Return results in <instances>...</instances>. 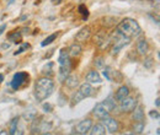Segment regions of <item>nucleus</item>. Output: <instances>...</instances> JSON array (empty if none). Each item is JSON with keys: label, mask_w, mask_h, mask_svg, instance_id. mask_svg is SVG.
<instances>
[{"label": "nucleus", "mask_w": 160, "mask_h": 135, "mask_svg": "<svg viewBox=\"0 0 160 135\" xmlns=\"http://www.w3.org/2000/svg\"><path fill=\"white\" fill-rule=\"evenodd\" d=\"M54 91V82L48 76L41 77L36 81L35 85V97L37 101H44L51 96Z\"/></svg>", "instance_id": "nucleus-1"}, {"label": "nucleus", "mask_w": 160, "mask_h": 135, "mask_svg": "<svg viewBox=\"0 0 160 135\" xmlns=\"http://www.w3.org/2000/svg\"><path fill=\"white\" fill-rule=\"evenodd\" d=\"M21 37H22V33H21L20 31H14V32H11L9 36H8V38L9 41H11V42H14V43H21Z\"/></svg>", "instance_id": "nucleus-23"}, {"label": "nucleus", "mask_w": 160, "mask_h": 135, "mask_svg": "<svg viewBox=\"0 0 160 135\" xmlns=\"http://www.w3.org/2000/svg\"><path fill=\"white\" fill-rule=\"evenodd\" d=\"M144 66H145V68H148V69H150V68L153 66V59L152 58L145 59V61H144Z\"/></svg>", "instance_id": "nucleus-33"}, {"label": "nucleus", "mask_w": 160, "mask_h": 135, "mask_svg": "<svg viewBox=\"0 0 160 135\" xmlns=\"http://www.w3.org/2000/svg\"><path fill=\"white\" fill-rule=\"evenodd\" d=\"M90 36H91L90 27H84V28H81L79 32L77 33L75 39H77L78 42H85V41H88V39L90 38Z\"/></svg>", "instance_id": "nucleus-12"}, {"label": "nucleus", "mask_w": 160, "mask_h": 135, "mask_svg": "<svg viewBox=\"0 0 160 135\" xmlns=\"http://www.w3.org/2000/svg\"><path fill=\"white\" fill-rule=\"evenodd\" d=\"M2 48H9V44H2Z\"/></svg>", "instance_id": "nucleus-40"}, {"label": "nucleus", "mask_w": 160, "mask_h": 135, "mask_svg": "<svg viewBox=\"0 0 160 135\" xmlns=\"http://www.w3.org/2000/svg\"><path fill=\"white\" fill-rule=\"evenodd\" d=\"M86 81L89 84H101L102 82V79H101L100 74L96 70H91L86 75Z\"/></svg>", "instance_id": "nucleus-13"}, {"label": "nucleus", "mask_w": 160, "mask_h": 135, "mask_svg": "<svg viewBox=\"0 0 160 135\" xmlns=\"http://www.w3.org/2000/svg\"><path fill=\"white\" fill-rule=\"evenodd\" d=\"M58 63L59 65H63L65 63H69V53L67 48H62L59 52V57H58Z\"/></svg>", "instance_id": "nucleus-18"}, {"label": "nucleus", "mask_w": 160, "mask_h": 135, "mask_svg": "<svg viewBox=\"0 0 160 135\" xmlns=\"http://www.w3.org/2000/svg\"><path fill=\"white\" fill-rule=\"evenodd\" d=\"M121 104H120V109L122 112H132L136 107H137V101L134 99V98H132V97H126V98H123L122 101H120Z\"/></svg>", "instance_id": "nucleus-6"}, {"label": "nucleus", "mask_w": 160, "mask_h": 135, "mask_svg": "<svg viewBox=\"0 0 160 135\" xmlns=\"http://www.w3.org/2000/svg\"><path fill=\"white\" fill-rule=\"evenodd\" d=\"M12 2H14V0H9V2H8V4H9V5H11Z\"/></svg>", "instance_id": "nucleus-42"}, {"label": "nucleus", "mask_w": 160, "mask_h": 135, "mask_svg": "<svg viewBox=\"0 0 160 135\" xmlns=\"http://www.w3.org/2000/svg\"><path fill=\"white\" fill-rule=\"evenodd\" d=\"M32 125H31V133L32 134H40V130H41V122H42V119L41 118H33L32 120Z\"/></svg>", "instance_id": "nucleus-20"}, {"label": "nucleus", "mask_w": 160, "mask_h": 135, "mask_svg": "<svg viewBox=\"0 0 160 135\" xmlns=\"http://www.w3.org/2000/svg\"><path fill=\"white\" fill-rule=\"evenodd\" d=\"M27 79V74L26 73H16L14 77H12V80H11V82H10V86L14 89V90H18V89H20L21 85L25 82V80Z\"/></svg>", "instance_id": "nucleus-10"}, {"label": "nucleus", "mask_w": 160, "mask_h": 135, "mask_svg": "<svg viewBox=\"0 0 160 135\" xmlns=\"http://www.w3.org/2000/svg\"><path fill=\"white\" fill-rule=\"evenodd\" d=\"M132 112H133L132 118H133L134 122H139V120H143V119H144V111H143V107H142V106L136 107Z\"/></svg>", "instance_id": "nucleus-15"}, {"label": "nucleus", "mask_w": 160, "mask_h": 135, "mask_svg": "<svg viewBox=\"0 0 160 135\" xmlns=\"http://www.w3.org/2000/svg\"><path fill=\"white\" fill-rule=\"evenodd\" d=\"M110 38H111V42H112V44H113L112 51H111L112 54H117L124 46H127V44L131 42V38L127 37V36H124L120 30H116V31L112 33V36H111Z\"/></svg>", "instance_id": "nucleus-3"}, {"label": "nucleus", "mask_w": 160, "mask_h": 135, "mask_svg": "<svg viewBox=\"0 0 160 135\" xmlns=\"http://www.w3.org/2000/svg\"><path fill=\"white\" fill-rule=\"evenodd\" d=\"M103 104H105V107L110 111V112H112V111H115L116 108H117V104H116V98H113V96H108L103 102H102Z\"/></svg>", "instance_id": "nucleus-14"}, {"label": "nucleus", "mask_w": 160, "mask_h": 135, "mask_svg": "<svg viewBox=\"0 0 160 135\" xmlns=\"http://www.w3.org/2000/svg\"><path fill=\"white\" fill-rule=\"evenodd\" d=\"M19 117H15L11 122H10V132H9V134L14 135L16 134V130H18V124H19Z\"/></svg>", "instance_id": "nucleus-25"}, {"label": "nucleus", "mask_w": 160, "mask_h": 135, "mask_svg": "<svg viewBox=\"0 0 160 135\" xmlns=\"http://www.w3.org/2000/svg\"><path fill=\"white\" fill-rule=\"evenodd\" d=\"M53 63L52 61H49V63H47L44 66H43V69H42V74L44 75V76H52L53 75Z\"/></svg>", "instance_id": "nucleus-24"}, {"label": "nucleus", "mask_w": 160, "mask_h": 135, "mask_svg": "<svg viewBox=\"0 0 160 135\" xmlns=\"http://www.w3.org/2000/svg\"><path fill=\"white\" fill-rule=\"evenodd\" d=\"M2 81H4V75L0 74V82H2Z\"/></svg>", "instance_id": "nucleus-39"}, {"label": "nucleus", "mask_w": 160, "mask_h": 135, "mask_svg": "<svg viewBox=\"0 0 160 135\" xmlns=\"http://www.w3.org/2000/svg\"><path fill=\"white\" fill-rule=\"evenodd\" d=\"M78 10H79L80 14L84 15V20L88 19V16H89V11H88V9L85 7V5H80L79 7H78Z\"/></svg>", "instance_id": "nucleus-29"}, {"label": "nucleus", "mask_w": 160, "mask_h": 135, "mask_svg": "<svg viewBox=\"0 0 160 135\" xmlns=\"http://www.w3.org/2000/svg\"><path fill=\"white\" fill-rule=\"evenodd\" d=\"M36 117V112L35 111H31V112H26L25 114H23V118H25V120H28V122H31L33 118Z\"/></svg>", "instance_id": "nucleus-30"}, {"label": "nucleus", "mask_w": 160, "mask_h": 135, "mask_svg": "<svg viewBox=\"0 0 160 135\" xmlns=\"http://www.w3.org/2000/svg\"><path fill=\"white\" fill-rule=\"evenodd\" d=\"M149 116L153 119H159V111H150L149 112Z\"/></svg>", "instance_id": "nucleus-35"}, {"label": "nucleus", "mask_w": 160, "mask_h": 135, "mask_svg": "<svg viewBox=\"0 0 160 135\" xmlns=\"http://www.w3.org/2000/svg\"><path fill=\"white\" fill-rule=\"evenodd\" d=\"M42 108H43V111H44L46 113H51V112L53 111V106H52L51 103H43Z\"/></svg>", "instance_id": "nucleus-31"}, {"label": "nucleus", "mask_w": 160, "mask_h": 135, "mask_svg": "<svg viewBox=\"0 0 160 135\" xmlns=\"http://www.w3.org/2000/svg\"><path fill=\"white\" fill-rule=\"evenodd\" d=\"M160 99H159V97H158V98H157V99H155V106H157V107H159L160 106V102H159Z\"/></svg>", "instance_id": "nucleus-38"}, {"label": "nucleus", "mask_w": 160, "mask_h": 135, "mask_svg": "<svg viewBox=\"0 0 160 135\" xmlns=\"http://www.w3.org/2000/svg\"><path fill=\"white\" fill-rule=\"evenodd\" d=\"M137 51L138 53L142 55H145L147 52H148V42L145 39H140L138 42V46H137Z\"/></svg>", "instance_id": "nucleus-21"}, {"label": "nucleus", "mask_w": 160, "mask_h": 135, "mask_svg": "<svg viewBox=\"0 0 160 135\" xmlns=\"http://www.w3.org/2000/svg\"><path fill=\"white\" fill-rule=\"evenodd\" d=\"M143 130H144V122H143V120L136 122V124L133 125V132H134L136 134H140Z\"/></svg>", "instance_id": "nucleus-26"}, {"label": "nucleus", "mask_w": 160, "mask_h": 135, "mask_svg": "<svg viewBox=\"0 0 160 135\" xmlns=\"http://www.w3.org/2000/svg\"><path fill=\"white\" fill-rule=\"evenodd\" d=\"M56 37H57V33H53V35H51V36H48L47 38L44 39L42 43H41V46L42 47H46V46H48V44H51L54 39H56Z\"/></svg>", "instance_id": "nucleus-28"}, {"label": "nucleus", "mask_w": 160, "mask_h": 135, "mask_svg": "<svg viewBox=\"0 0 160 135\" xmlns=\"http://www.w3.org/2000/svg\"><path fill=\"white\" fill-rule=\"evenodd\" d=\"M117 30H120L124 36H127L129 38L138 37L140 35V32H142L139 23L136 20L131 19V17L122 20V22H120L118 26H117Z\"/></svg>", "instance_id": "nucleus-2"}, {"label": "nucleus", "mask_w": 160, "mask_h": 135, "mask_svg": "<svg viewBox=\"0 0 160 135\" xmlns=\"http://www.w3.org/2000/svg\"><path fill=\"white\" fill-rule=\"evenodd\" d=\"M65 85L69 87V89H75L78 85H79V79L75 75H69V76L65 79Z\"/></svg>", "instance_id": "nucleus-16"}, {"label": "nucleus", "mask_w": 160, "mask_h": 135, "mask_svg": "<svg viewBox=\"0 0 160 135\" xmlns=\"http://www.w3.org/2000/svg\"><path fill=\"white\" fill-rule=\"evenodd\" d=\"M102 122H103V124L106 125V129L108 130V133L115 134V133L118 132V123H117V120H116L115 118H111V117L108 116V117H106V118H103Z\"/></svg>", "instance_id": "nucleus-7"}, {"label": "nucleus", "mask_w": 160, "mask_h": 135, "mask_svg": "<svg viewBox=\"0 0 160 135\" xmlns=\"http://www.w3.org/2000/svg\"><path fill=\"white\" fill-rule=\"evenodd\" d=\"M89 133L91 135H103L106 134V128L102 124H95L94 127H91Z\"/></svg>", "instance_id": "nucleus-17"}, {"label": "nucleus", "mask_w": 160, "mask_h": 135, "mask_svg": "<svg viewBox=\"0 0 160 135\" xmlns=\"http://www.w3.org/2000/svg\"><path fill=\"white\" fill-rule=\"evenodd\" d=\"M5 28H6V25H1V26H0V35L5 31Z\"/></svg>", "instance_id": "nucleus-36"}, {"label": "nucleus", "mask_w": 160, "mask_h": 135, "mask_svg": "<svg viewBox=\"0 0 160 135\" xmlns=\"http://www.w3.org/2000/svg\"><path fill=\"white\" fill-rule=\"evenodd\" d=\"M128 95H129L128 87H127V86H121L120 89L117 90V92H116V99H117V101H122L123 98H126Z\"/></svg>", "instance_id": "nucleus-19"}, {"label": "nucleus", "mask_w": 160, "mask_h": 135, "mask_svg": "<svg viewBox=\"0 0 160 135\" xmlns=\"http://www.w3.org/2000/svg\"><path fill=\"white\" fill-rule=\"evenodd\" d=\"M94 95V87L89 84V82H85L82 85H80L79 90L73 95L72 97V106H75L78 104L79 102H81L84 98L86 97H90Z\"/></svg>", "instance_id": "nucleus-4"}, {"label": "nucleus", "mask_w": 160, "mask_h": 135, "mask_svg": "<svg viewBox=\"0 0 160 135\" xmlns=\"http://www.w3.org/2000/svg\"><path fill=\"white\" fill-rule=\"evenodd\" d=\"M95 65H96V68H102L103 66V58L95 59Z\"/></svg>", "instance_id": "nucleus-34"}, {"label": "nucleus", "mask_w": 160, "mask_h": 135, "mask_svg": "<svg viewBox=\"0 0 160 135\" xmlns=\"http://www.w3.org/2000/svg\"><path fill=\"white\" fill-rule=\"evenodd\" d=\"M28 47H30V44H28V43H25V44H23L21 48H19V49H18V51L14 53V55H18V54H21V53H23V51H25V49H27Z\"/></svg>", "instance_id": "nucleus-32"}, {"label": "nucleus", "mask_w": 160, "mask_h": 135, "mask_svg": "<svg viewBox=\"0 0 160 135\" xmlns=\"http://www.w3.org/2000/svg\"><path fill=\"white\" fill-rule=\"evenodd\" d=\"M91 127H92V120L91 119H84L77 125L75 132H77V134H88L90 132Z\"/></svg>", "instance_id": "nucleus-8"}, {"label": "nucleus", "mask_w": 160, "mask_h": 135, "mask_svg": "<svg viewBox=\"0 0 160 135\" xmlns=\"http://www.w3.org/2000/svg\"><path fill=\"white\" fill-rule=\"evenodd\" d=\"M69 73H70V61L60 65L59 73H58V80H59V82H64L65 79L69 76Z\"/></svg>", "instance_id": "nucleus-11"}, {"label": "nucleus", "mask_w": 160, "mask_h": 135, "mask_svg": "<svg viewBox=\"0 0 160 135\" xmlns=\"http://www.w3.org/2000/svg\"><path fill=\"white\" fill-rule=\"evenodd\" d=\"M4 134H8V132H0V135H4Z\"/></svg>", "instance_id": "nucleus-41"}, {"label": "nucleus", "mask_w": 160, "mask_h": 135, "mask_svg": "<svg viewBox=\"0 0 160 135\" xmlns=\"http://www.w3.org/2000/svg\"><path fill=\"white\" fill-rule=\"evenodd\" d=\"M62 1H63V0H52V4H53V5H58Z\"/></svg>", "instance_id": "nucleus-37"}, {"label": "nucleus", "mask_w": 160, "mask_h": 135, "mask_svg": "<svg viewBox=\"0 0 160 135\" xmlns=\"http://www.w3.org/2000/svg\"><path fill=\"white\" fill-rule=\"evenodd\" d=\"M51 128H52V124H51V123H47V122L42 120V122H41L40 133H42V134H46V133H48V132L51 130Z\"/></svg>", "instance_id": "nucleus-27"}, {"label": "nucleus", "mask_w": 160, "mask_h": 135, "mask_svg": "<svg viewBox=\"0 0 160 135\" xmlns=\"http://www.w3.org/2000/svg\"><path fill=\"white\" fill-rule=\"evenodd\" d=\"M103 76L106 77L108 81H113V82H121L123 80V75L121 74L118 70H113L111 66H106L105 68Z\"/></svg>", "instance_id": "nucleus-5"}, {"label": "nucleus", "mask_w": 160, "mask_h": 135, "mask_svg": "<svg viewBox=\"0 0 160 135\" xmlns=\"http://www.w3.org/2000/svg\"><path fill=\"white\" fill-rule=\"evenodd\" d=\"M92 113H94V116L98 117L99 119H103V118H106V117L110 116V111H108V109L105 107V104H103L102 102L96 103V106L94 107Z\"/></svg>", "instance_id": "nucleus-9"}, {"label": "nucleus", "mask_w": 160, "mask_h": 135, "mask_svg": "<svg viewBox=\"0 0 160 135\" xmlns=\"http://www.w3.org/2000/svg\"><path fill=\"white\" fill-rule=\"evenodd\" d=\"M68 53H69V57H78V55H80V53H81L80 44H77V43L72 44V47L68 49Z\"/></svg>", "instance_id": "nucleus-22"}]
</instances>
